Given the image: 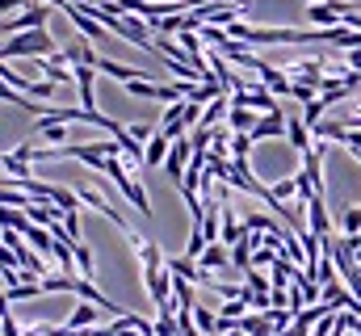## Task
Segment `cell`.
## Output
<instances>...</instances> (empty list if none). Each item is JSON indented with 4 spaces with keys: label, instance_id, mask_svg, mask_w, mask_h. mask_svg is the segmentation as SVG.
<instances>
[{
    "label": "cell",
    "instance_id": "6da1fadb",
    "mask_svg": "<svg viewBox=\"0 0 361 336\" xmlns=\"http://www.w3.org/2000/svg\"><path fill=\"white\" fill-rule=\"evenodd\" d=\"M55 55V38L47 30H25V34H8L0 42V59H47Z\"/></svg>",
    "mask_w": 361,
    "mask_h": 336
},
{
    "label": "cell",
    "instance_id": "7a4b0ae2",
    "mask_svg": "<svg viewBox=\"0 0 361 336\" xmlns=\"http://www.w3.org/2000/svg\"><path fill=\"white\" fill-rule=\"evenodd\" d=\"M47 17H51V4H25L21 17H8L0 30L4 34H25V30H47Z\"/></svg>",
    "mask_w": 361,
    "mask_h": 336
},
{
    "label": "cell",
    "instance_id": "3957f363",
    "mask_svg": "<svg viewBox=\"0 0 361 336\" xmlns=\"http://www.w3.org/2000/svg\"><path fill=\"white\" fill-rule=\"evenodd\" d=\"M63 13L72 17V25H76V30H80V34H85L89 42H101V47L109 42V30H105V25H101V21L92 17V13H85L80 4H72V0H68V4H63Z\"/></svg>",
    "mask_w": 361,
    "mask_h": 336
},
{
    "label": "cell",
    "instance_id": "277c9868",
    "mask_svg": "<svg viewBox=\"0 0 361 336\" xmlns=\"http://www.w3.org/2000/svg\"><path fill=\"white\" fill-rule=\"evenodd\" d=\"M189 156H193V139L185 135V139H177L173 143V152H169V160H164V172L173 176V181H185V168H189Z\"/></svg>",
    "mask_w": 361,
    "mask_h": 336
},
{
    "label": "cell",
    "instance_id": "5b68a950",
    "mask_svg": "<svg viewBox=\"0 0 361 336\" xmlns=\"http://www.w3.org/2000/svg\"><path fill=\"white\" fill-rule=\"evenodd\" d=\"M286 139L294 143V152H298V156H307V152H311V143H315V139H311V126L302 122V114H286Z\"/></svg>",
    "mask_w": 361,
    "mask_h": 336
},
{
    "label": "cell",
    "instance_id": "8992f818",
    "mask_svg": "<svg viewBox=\"0 0 361 336\" xmlns=\"http://www.w3.org/2000/svg\"><path fill=\"white\" fill-rule=\"evenodd\" d=\"M248 135H252V143H261V139H281V135H286V114H261Z\"/></svg>",
    "mask_w": 361,
    "mask_h": 336
},
{
    "label": "cell",
    "instance_id": "52a82bcc",
    "mask_svg": "<svg viewBox=\"0 0 361 336\" xmlns=\"http://www.w3.org/2000/svg\"><path fill=\"white\" fill-rule=\"evenodd\" d=\"M257 76H261V84L269 88L273 97H290V92H294V80H290V76H286L281 68H269V64H265V68H261Z\"/></svg>",
    "mask_w": 361,
    "mask_h": 336
},
{
    "label": "cell",
    "instance_id": "ba28073f",
    "mask_svg": "<svg viewBox=\"0 0 361 336\" xmlns=\"http://www.w3.org/2000/svg\"><path fill=\"white\" fill-rule=\"evenodd\" d=\"M169 152H173V139L156 131V135L147 139V152H143V164H147V168H160L164 160H169Z\"/></svg>",
    "mask_w": 361,
    "mask_h": 336
},
{
    "label": "cell",
    "instance_id": "9c48e42d",
    "mask_svg": "<svg viewBox=\"0 0 361 336\" xmlns=\"http://www.w3.org/2000/svg\"><path fill=\"white\" fill-rule=\"evenodd\" d=\"M307 215H311V232H315L319 240H328V236H332V223H328V202H324V198H311V202H307Z\"/></svg>",
    "mask_w": 361,
    "mask_h": 336
},
{
    "label": "cell",
    "instance_id": "30bf717a",
    "mask_svg": "<svg viewBox=\"0 0 361 336\" xmlns=\"http://www.w3.org/2000/svg\"><path fill=\"white\" fill-rule=\"evenodd\" d=\"M235 328H240V332H248V336H277V328H273V320H269V311H252V316H244Z\"/></svg>",
    "mask_w": 361,
    "mask_h": 336
},
{
    "label": "cell",
    "instance_id": "8fae6325",
    "mask_svg": "<svg viewBox=\"0 0 361 336\" xmlns=\"http://www.w3.org/2000/svg\"><path fill=\"white\" fill-rule=\"evenodd\" d=\"M197 265H202L206 273H219V269L231 265V252H227V244H206V252L197 256Z\"/></svg>",
    "mask_w": 361,
    "mask_h": 336
},
{
    "label": "cell",
    "instance_id": "7c38bea8",
    "mask_svg": "<svg viewBox=\"0 0 361 336\" xmlns=\"http://www.w3.org/2000/svg\"><path fill=\"white\" fill-rule=\"evenodd\" d=\"M97 320H101V307H97V303H76V311L68 316L63 328H72V332H76V328H97Z\"/></svg>",
    "mask_w": 361,
    "mask_h": 336
},
{
    "label": "cell",
    "instance_id": "4fadbf2b",
    "mask_svg": "<svg viewBox=\"0 0 361 336\" xmlns=\"http://www.w3.org/2000/svg\"><path fill=\"white\" fill-rule=\"evenodd\" d=\"M307 21L319 25V30H332V25H341V8L336 4H311L307 8Z\"/></svg>",
    "mask_w": 361,
    "mask_h": 336
},
{
    "label": "cell",
    "instance_id": "5bb4252c",
    "mask_svg": "<svg viewBox=\"0 0 361 336\" xmlns=\"http://www.w3.org/2000/svg\"><path fill=\"white\" fill-rule=\"evenodd\" d=\"M257 118H261L257 109H244V105H231V114H227V126H231L235 135H248V131L257 126Z\"/></svg>",
    "mask_w": 361,
    "mask_h": 336
},
{
    "label": "cell",
    "instance_id": "9a60e30c",
    "mask_svg": "<svg viewBox=\"0 0 361 336\" xmlns=\"http://www.w3.org/2000/svg\"><path fill=\"white\" fill-rule=\"evenodd\" d=\"M97 72H105V76H114V80H139V76H143V72H139V68H126V64H118V59H105V55H101V59H97Z\"/></svg>",
    "mask_w": 361,
    "mask_h": 336
},
{
    "label": "cell",
    "instance_id": "2e32d148",
    "mask_svg": "<svg viewBox=\"0 0 361 336\" xmlns=\"http://www.w3.org/2000/svg\"><path fill=\"white\" fill-rule=\"evenodd\" d=\"M193 328L202 336H219V316L206 311V307H193Z\"/></svg>",
    "mask_w": 361,
    "mask_h": 336
},
{
    "label": "cell",
    "instance_id": "e0dca14e",
    "mask_svg": "<svg viewBox=\"0 0 361 336\" xmlns=\"http://www.w3.org/2000/svg\"><path fill=\"white\" fill-rule=\"evenodd\" d=\"M231 265H235V269H252V240H248V236L231 248Z\"/></svg>",
    "mask_w": 361,
    "mask_h": 336
},
{
    "label": "cell",
    "instance_id": "ac0fdd59",
    "mask_svg": "<svg viewBox=\"0 0 361 336\" xmlns=\"http://www.w3.org/2000/svg\"><path fill=\"white\" fill-rule=\"evenodd\" d=\"M76 269H80V277H89V282H92V273H97V260H92V248H89V244H76Z\"/></svg>",
    "mask_w": 361,
    "mask_h": 336
},
{
    "label": "cell",
    "instance_id": "d6986e66",
    "mask_svg": "<svg viewBox=\"0 0 361 336\" xmlns=\"http://www.w3.org/2000/svg\"><path fill=\"white\" fill-rule=\"evenodd\" d=\"M38 135H42L47 143L63 148V143H68V122H51V126H38Z\"/></svg>",
    "mask_w": 361,
    "mask_h": 336
},
{
    "label": "cell",
    "instance_id": "ffe728a7",
    "mask_svg": "<svg viewBox=\"0 0 361 336\" xmlns=\"http://www.w3.org/2000/svg\"><path fill=\"white\" fill-rule=\"evenodd\" d=\"M244 316H248V299H223L219 320H244Z\"/></svg>",
    "mask_w": 361,
    "mask_h": 336
},
{
    "label": "cell",
    "instance_id": "44dd1931",
    "mask_svg": "<svg viewBox=\"0 0 361 336\" xmlns=\"http://www.w3.org/2000/svg\"><path fill=\"white\" fill-rule=\"evenodd\" d=\"M341 227H345V236H361V206H349L341 215Z\"/></svg>",
    "mask_w": 361,
    "mask_h": 336
},
{
    "label": "cell",
    "instance_id": "7402d4cb",
    "mask_svg": "<svg viewBox=\"0 0 361 336\" xmlns=\"http://www.w3.org/2000/svg\"><path fill=\"white\" fill-rule=\"evenodd\" d=\"M252 152V135H231V160H248Z\"/></svg>",
    "mask_w": 361,
    "mask_h": 336
},
{
    "label": "cell",
    "instance_id": "603a6c76",
    "mask_svg": "<svg viewBox=\"0 0 361 336\" xmlns=\"http://www.w3.org/2000/svg\"><path fill=\"white\" fill-rule=\"evenodd\" d=\"M269 189H273V198H277V202H286V198H298V181H294V176L277 181V185H269Z\"/></svg>",
    "mask_w": 361,
    "mask_h": 336
},
{
    "label": "cell",
    "instance_id": "cb8c5ba5",
    "mask_svg": "<svg viewBox=\"0 0 361 336\" xmlns=\"http://www.w3.org/2000/svg\"><path fill=\"white\" fill-rule=\"evenodd\" d=\"M51 92H55V80H34L30 84V97H34V101H47Z\"/></svg>",
    "mask_w": 361,
    "mask_h": 336
},
{
    "label": "cell",
    "instance_id": "d4e9b609",
    "mask_svg": "<svg viewBox=\"0 0 361 336\" xmlns=\"http://www.w3.org/2000/svg\"><path fill=\"white\" fill-rule=\"evenodd\" d=\"M156 336H177V316H160L156 320Z\"/></svg>",
    "mask_w": 361,
    "mask_h": 336
},
{
    "label": "cell",
    "instance_id": "484cf974",
    "mask_svg": "<svg viewBox=\"0 0 361 336\" xmlns=\"http://www.w3.org/2000/svg\"><path fill=\"white\" fill-rule=\"evenodd\" d=\"M126 131H130V139H139L143 148H147V139L156 135V131H152V126H143V122H135V126H126Z\"/></svg>",
    "mask_w": 361,
    "mask_h": 336
},
{
    "label": "cell",
    "instance_id": "4316f807",
    "mask_svg": "<svg viewBox=\"0 0 361 336\" xmlns=\"http://www.w3.org/2000/svg\"><path fill=\"white\" fill-rule=\"evenodd\" d=\"M345 64H349L353 72H361V47H353V51H345Z\"/></svg>",
    "mask_w": 361,
    "mask_h": 336
},
{
    "label": "cell",
    "instance_id": "83f0119b",
    "mask_svg": "<svg viewBox=\"0 0 361 336\" xmlns=\"http://www.w3.org/2000/svg\"><path fill=\"white\" fill-rule=\"evenodd\" d=\"M21 4H34V0H0V13H13V8H21Z\"/></svg>",
    "mask_w": 361,
    "mask_h": 336
},
{
    "label": "cell",
    "instance_id": "f1b7e54d",
    "mask_svg": "<svg viewBox=\"0 0 361 336\" xmlns=\"http://www.w3.org/2000/svg\"><path fill=\"white\" fill-rule=\"evenodd\" d=\"M21 336H42V332H38V328H30V332H21Z\"/></svg>",
    "mask_w": 361,
    "mask_h": 336
},
{
    "label": "cell",
    "instance_id": "f546056e",
    "mask_svg": "<svg viewBox=\"0 0 361 336\" xmlns=\"http://www.w3.org/2000/svg\"><path fill=\"white\" fill-rule=\"evenodd\" d=\"M223 336H248V332H240V328H235V332H223Z\"/></svg>",
    "mask_w": 361,
    "mask_h": 336
},
{
    "label": "cell",
    "instance_id": "4dcf8cb0",
    "mask_svg": "<svg viewBox=\"0 0 361 336\" xmlns=\"http://www.w3.org/2000/svg\"><path fill=\"white\" fill-rule=\"evenodd\" d=\"M353 332H357V336H361V316H357V328H353Z\"/></svg>",
    "mask_w": 361,
    "mask_h": 336
}]
</instances>
